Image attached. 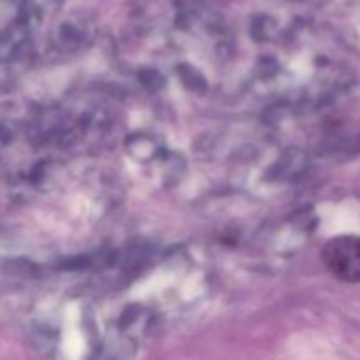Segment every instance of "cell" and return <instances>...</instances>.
Listing matches in <instances>:
<instances>
[{"instance_id": "6da1fadb", "label": "cell", "mask_w": 360, "mask_h": 360, "mask_svg": "<svg viewBox=\"0 0 360 360\" xmlns=\"http://www.w3.org/2000/svg\"><path fill=\"white\" fill-rule=\"evenodd\" d=\"M323 264L333 276L347 283H360V238L338 236L322 252Z\"/></svg>"}]
</instances>
